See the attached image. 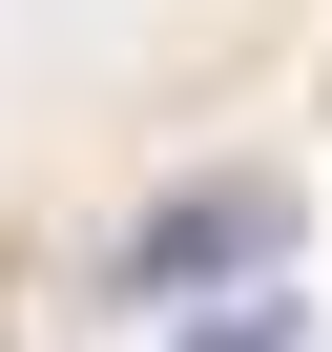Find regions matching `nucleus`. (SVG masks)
I'll use <instances>...</instances> for the list:
<instances>
[{"mask_svg":"<svg viewBox=\"0 0 332 352\" xmlns=\"http://www.w3.org/2000/svg\"><path fill=\"white\" fill-rule=\"evenodd\" d=\"M187 352H291V290H249V311H208Z\"/></svg>","mask_w":332,"mask_h":352,"instance_id":"obj_2","label":"nucleus"},{"mask_svg":"<svg viewBox=\"0 0 332 352\" xmlns=\"http://www.w3.org/2000/svg\"><path fill=\"white\" fill-rule=\"evenodd\" d=\"M270 249H291V187H187V208L125 228V290L187 311V290H229V270H270Z\"/></svg>","mask_w":332,"mask_h":352,"instance_id":"obj_1","label":"nucleus"}]
</instances>
